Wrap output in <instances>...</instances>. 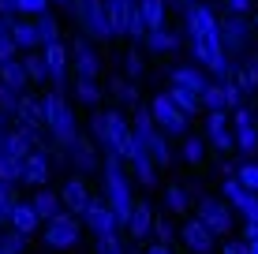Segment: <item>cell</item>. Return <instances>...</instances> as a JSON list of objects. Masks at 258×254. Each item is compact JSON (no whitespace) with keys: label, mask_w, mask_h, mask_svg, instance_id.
<instances>
[{"label":"cell","mask_w":258,"mask_h":254,"mask_svg":"<svg viewBox=\"0 0 258 254\" xmlns=\"http://www.w3.org/2000/svg\"><path fill=\"white\" fill-rule=\"evenodd\" d=\"M90 131H94V142L101 150L120 153L123 161L135 150V124L123 120V112H94L90 116Z\"/></svg>","instance_id":"cell-1"},{"label":"cell","mask_w":258,"mask_h":254,"mask_svg":"<svg viewBox=\"0 0 258 254\" xmlns=\"http://www.w3.org/2000/svg\"><path fill=\"white\" fill-rule=\"evenodd\" d=\"M123 157L105 150V198H109V206L116 209V217L123 221V228H127L131 221V209H135V195H131V183L123 176Z\"/></svg>","instance_id":"cell-2"},{"label":"cell","mask_w":258,"mask_h":254,"mask_svg":"<svg viewBox=\"0 0 258 254\" xmlns=\"http://www.w3.org/2000/svg\"><path fill=\"white\" fill-rule=\"evenodd\" d=\"M45 131L52 135V142L56 146H68L79 138V124H75V112H71V105L64 98V90H49L45 98Z\"/></svg>","instance_id":"cell-3"},{"label":"cell","mask_w":258,"mask_h":254,"mask_svg":"<svg viewBox=\"0 0 258 254\" xmlns=\"http://www.w3.org/2000/svg\"><path fill=\"white\" fill-rule=\"evenodd\" d=\"M105 12H109V19H112V30H116V38H146V19H142V12H139V0H105Z\"/></svg>","instance_id":"cell-4"},{"label":"cell","mask_w":258,"mask_h":254,"mask_svg":"<svg viewBox=\"0 0 258 254\" xmlns=\"http://www.w3.org/2000/svg\"><path fill=\"white\" fill-rule=\"evenodd\" d=\"M75 15H79L83 30L90 34L94 41H109V38H116V30H112V19H109V12H105V0H79Z\"/></svg>","instance_id":"cell-5"},{"label":"cell","mask_w":258,"mask_h":254,"mask_svg":"<svg viewBox=\"0 0 258 254\" xmlns=\"http://www.w3.org/2000/svg\"><path fill=\"white\" fill-rule=\"evenodd\" d=\"M150 112H154V120L168 131V135H187V112L168 98V90L157 94V98L150 101Z\"/></svg>","instance_id":"cell-6"},{"label":"cell","mask_w":258,"mask_h":254,"mask_svg":"<svg viewBox=\"0 0 258 254\" xmlns=\"http://www.w3.org/2000/svg\"><path fill=\"white\" fill-rule=\"evenodd\" d=\"M45 243L56 250H68L79 243V213H56L52 221H45Z\"/></svg>","instance_id":"cell-7"},{"label":"cell","mask_w":258,"mask_h":254,"mask_svg":"<svg viewBox=\"0 0 258 254\" xmlns=\"http://www.w3.org/2000/svg\"><path fill=\"white\" fill-rule=\"evenodd\" d=\"M83 221L90 224L97 235H112V232H120V228H123V221L116 217V209L109 206V198H94L90 209L83 213Z\"/></svg>","instance_id":"cell-8"},{"label":"cell","mask_w":258,"mask_h":254,"mask_svg":"<svg viewBox=\"0 0 258 254\" xmlns=\"http://www.w3.org/2000/svg\"><path fill=\"white\" fill-rule=\"evenodd\" d=\"M41 52H45V67H49V82H52V90H64L68 86V60H71V52L64 41H49V45H41Z\"/></svg>","instance_id":"cell-9"},{"label":"cell","mask_w":258,"mask_h":254,"mask_svg":"<svg viewBox=\"0 0 258 254\" xmlns=\"http://www.w3.org/2000/svg\"><path fill=\"white\" fill-rule=\"evenodd\" d=\"M183 26H187V38H202V34H221V19L210 12L206 4H187V8H183Z\"/></svg>","instance_id":"cell-10"},{"label":"cell","mask_w":258,"mask_h":254,"mask_svg":"<svg viewBox=\"0 0 258 254\" xmlns=\"http://www.w3.org/2000/svg\"><path fill=\"white\" fill-rule=\"evenodd\" d=\"M127 164H131V168H135V180L142 183V187H154V180H157V168H161V164L154 161V153H150V146L142 142L139 135H135V150H131Z\"/></svg>","instance_id":"cell-11"},{"label":"cell","mask_w":258,"mask_h":254,"mask_svg":"<svg viewBox=\"0 0 258 254\" xmlns=\"http://www.w3.org/2000/svg\"><path fill=\"white\" fill-rule=\"evenodd\" d=\"M199 221L206 224L213 235H225L228 228H232V213H228V206L217 202V198H202L199 202Z\"/></svg>","instance_id":"cell-12"},{"label":"cell","mask_w":258,"mask_h":254,"mask_svg":"<svg viewBox=\"0 0 258 254\" xmlns=\"http://www.w3.org/2000/svg\"><path fill=\"white\" fill-rule=\"evenodd\" d=\"M206 142L213 150H221V153H228L236 146V127H228L225 112H210L206 116Z\"/></svg>","instance_id":"cell-13"},{"label":"cell","mask_w":258,"mask_h":254,"mask_svg":"<svg viewBox=\"0 0 258 254\" xmlns=\"http://www.w3.org/2000/svg\"><path fill=\"white\" fill-rule=\"evenodd\" d=\"M232 127H236V146L243 153H254L258 150V127L251 120V112L239 105V109H232Z\"/></svg>","instance_id":"cell-14"},{"label":"cell","mask_w":258,"mask_h":254,"mask_svg":"<svg viewBox=\"0 0 258 254\" xmlns=\"http://www.w3.org/2000/svg\"><path fill=\"white\" fill-rule=\"evenodd\" d=\"M60 198H64V206L71 209V213H79L83 217L86 209H90V202H94V195H90V187H86L79 176H71L64 187H60Z\"/></svg>","instance_id":"cell-15"},{"label":"cell","mask_w":258,"mask_h":254,"mask_svg":"<svg viewBox=\"0 0 258 254\" xmlns=\"http://www.w3.org/2000/svg\"><path fill=\"white\" fill-rule=\"evenodd\" d=\"M221 38H225L228 52H243L247 49V19L236 12H228V19H221Z\"/></svg>","instance_id":"cell-16"},{"label":"cell","mask_w":258,"mask_h":254,"mask_svg":"<svg viewBox=\"0 0 258 254\" xmlns=\"http://www.w3.org/2000/svg\"><path fill=\"white\" fill-rule=\"evenodd\" d=\"M15 124L34 127V131H45V101H41V98H30V94H23L19 109H15Z\"/></svg>","instance_id":"cell-17"},{"label":"cell","mask_w":258,"mask_h":254,"mask_svg":"<svg viewBox=\"0 0 258 254\" xmlns=\"http://www.w3.org/2000/svg\"><path fill=\"white\" fill-rule=\"evenodd\" d=\"M23 168H26V180L23 183H34V187H45L49 183V172H52V161L45 150H30L23 157Z\"/></svg>","instance_id":"cell-18"},{"label":"cell","mask_w":258,"mask_h":254,"mask_svg":"<svg viewBox=\"0 0 258 254\" xmlns=\"http://www.w3.org/2000/svg\"><path fill=\"white\" fill-rule=\"evenodd\" d=\"M71 49H75L71 52V56H75V75H90V78L101 75V60H97V52H94V45L86 38H79Z\"/></svg>","instance_id":"cell-19"},{"label":"cell","mask_w":258,"mask_h":254,"mask_svg":"<svg viewBox=\"0 0 258 254\" xmlns=\"http://www.w3.org/2000/svg\"><path fill=\"white\" fill-rule=\"evenodd\" d=\"M180 235H183V243H187L191 250H199V254H206V250H213V232L206 228V224L195 217V221H187L180 228Z\"/></svg>","instance_id":"cell-20"},{"label":"cell","mask_w":258,"mask_h":254,"mask_svg":"<svg viewBox=\"0 0 258 254\" xmlns=\"http://www.w3.org/2000/svg\"><path fill=\"white\" fill-rule=\"evenodd\" d=\"M154 224H157L154 209H150L146 202H135V209H131V221H127V232L135 235V239H146V235L154 232Z\"/></svg>","instance_id":"cell-21"},{"label":"cell","mask_w":258,"mask_h":254,"mask_svg":"<svg viewBox=\"0 0 258 254\" xmlns=\"http://www.w3.org/2000/svg\"><path fill=\"white\" fill-rule=\"evenodd\" d=\"M30 202H34V209L41 213V221H52L56 213H64V198H60L56 191H49V187H38Z\"/></svg>","instance_id":"cell-22"},{"label":"cell","mask_w":258,"mask_h":254,"mask_svg":"<svg viewBox=\"0 0 258 254\" xmlns=\"http://www.w3.org/2000/svg\"><path fill=\"white\" fill-rule=\"evenodd\" d=\"M142 45H146L150 52H157V56H168V52L180 49V38H176L172 30H146V38H142Z\"/></svg>","instance_id":"cell-23"},{"label":"cell","mask_w":258,"mask_h":254,"mask_svg":"<svg viewBox=\"0 0 258 254\" xmlns=\"http://www.w3.org/2000/svg\"><path fill=\"white\" fill-rule=\"evenodd\" d=\"M38 224H41V213L34 209V202H15V209H12V228H19L23 235H30V232H38Z\"/></svg>","instance_id":"cell-24"},{"label":"cell","mask_w":258,"mask_h":254,"mask_svg":"<svg viewBox=\"0 0 258 254\" xmlns=\"http://www.w3.org/2000/svg\"><path fill=\"white\" fill-rule=\"evenodd\" d=\"M0 82H8L12 90H26V82H30V75H26V64H23V56H15V60H4L0 64Z\"/></svg>","instance_id":"cell-25"},{"label":"cell","mask_w":258,"mask_h":254,"mask_svg":"<svg viewBox=\"0 0 258 254\" xmlns=\"http://www.w3.org/2000/svg\"><path fill=\"white\" fill-rule=\"evenodd\" d=\"M12 38L19 41L23 52L41 49V38H38V26H34V19H15V23H12Z\"/></svg>","instance_id":"cell-26"},{"label":"cell","mask_w":258,"mask_h":254,"mask_svg":"<svg viewBox=\"0 0 258 254\" xmlns=\"http://www.w3.org/2000/svg\"><path fill=\"white\" fill-rule=\"evenodd\" d=\"M75 98L86 105V109H97L101 105V82L90 75H75Z\"/></svg>","instance_id":"cell-27"},{"label":"cell","mask_w":258,"mask_h":254,"mask_svg":"<svg viewBox=\"0 0 258 254\" xmlns=\"http://www.w3.org/2000/svg\"><path fill=\"white\" fill-rule=\"evenodd\" d=\"M168 78H172L176 86H187V90H195V94H199V98H202V90H206V86H210V78L202 75L199 67H176V71L168 75Z\"/></svg>","instance_id":"cell-28"},{"label":"cell","mask_w":258,"mask_h":254,"mask_svg":"<svg viewBox=\"0 0 258 254\" xmlns=\"http://www.w3.org/2000/svg\"><path fill=\"white\" fill-rule=\"evenodd\" d=\"M68 157H71V161H75V164H79V168H83V172H94V168H97V157H94V146L86 142L83 135H79L75 142L68 146Z\"/></svg>","instance_id":"cell-29"},{"label":"cell","mask_w":258,"mask_h":254,"mask_svg":"<svg viewBox=\"0 0 258 254\" xmlns=\"http://www.w3.org/2000/svg\"><path fill=\"white\" fill-rule=\"evenodd\" d=\"M168 98H172L176 105H180L183 112H187V116H195V112L202 109V98L195 90H187V86H176V82H168Z\"/></svg>","instance_id":"cell-30"},{"label":"cell","mask_w":258,"mask_h":254,"mask_svg":"<svg viewBox=\"0 0 258 254\" xmlns=\"http://www.w3.org/2000/svg\"><path fill=\"white\" fill-rule=\"evenodd\" d=\"M202 109H206V112H228L225 82H210L206 90H202Z\"/></svg>","instance_id":"cell-31"},{"label":"cell","mask_w":258,"mask_h":254,"mask_svg":"<svg viewBox=\"0 0 258 254\" xmlns=\"http://www.w3.org/2000/svg\"><path fill=\"white\" fill-rule=\"evenodd\" d=\"M251 195H254V191L243 187V180H239V176H228V180H225V198H228V206L243 209L247 202H251Z\"/></svg>","instance_id":"cell-32"},{"label":"cell","mask_w":258,"mask_h":254,"mask_svg":"<svg viewBox=\"0 0 258 254\" xmlns=\"http://www.w3.org/2000/svg\"><path fill=\"white\" fill-rule=\"evenodd\" d=\"M23 64H26V75H30V82H45V78H49V67H45V52H41V49H30V52H23Z\"/></svg>","instance_id":"cell-33"},{"label":"cell","mask_w":258,"mask_h":254,"mask_svg":"<svg viewBox=\"0 0 258 254\" xmlns=\"http://www.w3.org/2000/svg\"><path fill=\"white\" fill-rule=\"evenodd\" d=\"M0 180H4V183H23V180H26V168H23V157H12V153H0Z\"/></svg>","instance_id":"cell-34"},{"label":"cell","mask_w":258,"mask_h":254,"mask_svg":"<svg viewBox=\"0 0 258 254\" xmlns=\"http://www.w3.org/2000/svg\"><path fill=\"white\" fill-rule=\"evenodd\" d=\"M139 12H142L150 30H161L165 26V0H139Z\"/></svg>","instance_id":"cell-35"},{"label":"cell","mask_w":258,"mask_h":254,"mask_svg":"<svg viewBox=\"0 0 258 254\" xmlns=\"http://www.w3.org/2000/svg\"><path fill=\"white\" fill-rule=\"evenodd\" d=\"M15 202H19V198H15V183H4V180H0V228H4V224H12Z\"/></svg>","instance_id":"cell-36"},{"label":"cell","mask_w":258,"mask_h":254,"mask_svg":"<svg viewBox=\"0 0 258 254\" xmlns=\"http://www.w3.org/2000/svg\"><path fill=\"white\" fill-rule=\"evenodd\" d=\"M34 26H38V38H41V45H49V41H56L60 38V26H56V19L45 12V15H38L34 19Z\"/></svg>","instance_id":"cell-37"},{"label":"cell","mask_w":258,"mask_h":254,"mask_svg":"<svg viewBox=\"0 0 258 254\" xmlns=\"http://www.w3.org/2000/svg\"><path fill=\"white\" fill-rule=\"evenodd\" d=\"M202 157H206V138H199V135H187V138H183V161L199 164Z\"/></svg>","instance_id":"cell-38"},{"label":"cell","mask_w":258,"mask_h":254,"mask_svg":"<svg viewBox=\"0 0 258 254\" xmlns=\"http://www.w3.org/2000/svg\"><path fill=\"white\" fill-rule=\"evenodd\" d=\"M236 78H239V86L243 90H258V60H247L239 71H232Z\"/></svg>","instance_id":"cell-39"},{"label":"cell","mask_w":258,"mask_h":254,"mask_svg":"<svg viewBox=\"0 0 258 254\" xmlns=\"http://www.w3.org/2000/svg\"><path fill=\"white\" fill-rule=\"evenodd\" d=\"M0 247H4L8 254H23V247H26V235H23L19 228H8L4 235H0Z\"/></svg>","instance_id":"cell-40"},{"label":"cell","mask_w":258,"mask_h":254,"mask_svg":"<svg viewBox=\"0 0 258 254\" xmlns=\"http://www.w3.org/2000/svg\"><path fill=\"white\" fill-rule=\"evenodd\" d=\"M19 101H23V94H19V90H12L8 82H0V109H4V112H12V116H15Z\"/></svg>","instance_id":"cell-41"},{"label":"cell","mask_w":258,"mask_h":254,"mask_svg":"<svg viewBox=\"0 0 258 254\" xmlns=\"http://www.w3.org/2000/svg\"><path fill=\"white\" fill-rule=\"evenodd\" d=\"M221 82H225V94H228V109H239V105H243V86H239V78L228 75V78H221Z\"/></svg>","instance_id":"cell-42"},{"label":"cell","mask_w":258,"mask_h":254,"mask_svg":"<svg viewBox=\"0 0 258 254\" xmlns=\"http://www.w3.org/2000/svg\"><path fill=\"white\" fill-rule=\"evenodd\" d=\"M49 12V0H19V15L23 19H38Z\"/></svg>","instance_id":"cell-43"},{"label":"cell","mask_w":258,"mask_h":254,"mask_svg":"<svg viewBox=\"0 0 258 254\" xmlns=\"http://www.w3.org/2000/svg\"><path fill=\"white\" fill-rule=\"evenodd\" d=\"M236 176L243 180V187H251V191H258V161H243L236 168Z\"/></svg>","instance_id":"cell-44"},{"label":"cell","mask_w":258,"mask_h":254,"mask_svg":"<svg viewBox=\"0 0 258 254\" xmlns=\"http://www.w3.org/2000/svg\"><path fill=\"white\" fill-rule=\"evenodd\" d=\"M97 254H123L120 232H112V235H97Z\"/></svg>","instance_id":"cell-45"},{"label":"cell","mask_w":258,"mask_h":254,"mask_svg":"<svg viewBox=\"0 0 258 254\" xmlns=\"http://www.w3.org/2000/svg\"><path fill=\"white\" fill-rule=\"evenodd\" d=\"M165 198H168V209H176V213H183V209H187V191L176 187V183L165 191Z\"/></svg>","instance_id":"cell-46"},{"label":"cell","mask_w":258,"mask_h":254,"mask_svg":"<svg viewBox=\"0 0 258 254\" xmlns=\"http://www.w3.org/2000/svg\"><path fill=\"white\" fill-rule=\"evenodd\" d=\"M19 41H15L12 38V34H4V38H0V64H4V60H15V56H19Z\"/></svg>","instance_id":"cell-47"},{"label":"cell","mask_w":258,"mask_h":254,"mask_svg":"<svg viewBox=\"0 0 258 254\" xmlns=\"http://www.w3.org/2000/svg\"><path fill=\"white\" fill-rule=\"evenodd\" d=\"M112 90H116V98H120V101H127V105L139 98V90L127 82V78H116V82H112Z\"/></svg>","instance_id":"cell-48"},{"label":"cell","mask_w":258,"mask_h":254,"mask_svg":"<svg viewBox=\"0 0 258 254\" xmlns=\"http://www.w3.org/2000/svg\"><path fill=\"white\" fill-rule=\"evenodd\" d=\"M243 239L251 243V254H258V224H254V221H247V228H243Z\"/></svg>","instance_id":"cell-49"},{"label":"cell","mask_w":258,"mask_h":254,"mask_svg":"<svg viewBox=\"0 0 258 254\" xmlns=\"http://www.w3.org/2000/svg\"><path fill=\"white\" fill-rule=\"evenodd\" d=\"M154 232H157V239H161V243H172V224H168L165 217H161V221L154 224Z\"/></svg>","instance_id":"cell-50"},{"label":"cell","mask_w":258,"mask_h":254,"mask_svg":"<svg viewBox=\"0 0 258 254\" xmlns=\"http://www.w3.org/2000/svg\"><path fill=\"white\" fill-rule=\"evenodd\" d=\"M142 75V60H139V52H127V78H139Z\"/></svg>","instance_id":"cell-51"},{"label":"cell","mask_w":258,"mask_h":254,"mask_svg":"<svg viewBox=\"0 0 258 254\" xmlns=\"http://www.w3.org/2000/svg\"><path fill=\"white\" fill-rule=\"evenodd\" d=\"M0 12H4L8 19H23L19 15V0H0Z\"/></svg>","instance_id":"cell-52"},{"label":"cell","mask_w":258,"mask_h":254,"mask_svg":"<svg viewBox=\"0 0 258 254\" xmlns=\"http://www.w3.org/2000/svg\"><path fill=\"white\" fill-rule=\"evenodd\" d=\"M225 8L236 12V15H247V12H251V0H225Z\"/></svg>","instance_id":"cell-53"},{"label":"cell","mask_w":258,"mask_h":254,"mask_svg":"<svg viewBox=\"0 0 258 254\" xmlns=\"http://www.w3.org/2000/svg\"><path fill=\"white\" fill-rule=\"evenodd\" d=\"M225 254H251V243L239 239V243H225Z\"/></svg>","instance_id":"cell-54"},{"label":"cell","mask_w":258,"mask_h":254,"mask_svg":"<svg viewBox=\"0 0 258 254\" xmlns=\"http://www.w3.org/2000/svg\"><path fill=\"white\" fill-rule=\"evenodd\" d=\"M146 254H172V250H168V243H161V239H157L154 247H146Z\"/></svg>","instance_id":"cell-55"},{"label":"cell","mask_w":258,"mask_h":254,"mask_svg":"<svg viewBox=\"0 0 258 254\" xmlns=\"http://www.w3.org/2000/svg\"><path fill=\"white\" fill-rule=\"evenodd\" d=\"M12 23H15V19H8V15L0 12V38H4V34H12Z\"/></svg>","instance_id":"cell-56"},{"label":"cell","mask_w":258,"mask_h":254,"mask_svg":"<svg viewBox=\"0 0 258 254\" xmlns=\"http://www.w3.org/2000/svg\"><path fill=\"white\" fill-rule=\"evenodd\" d=\"M4 135H8V131H4V127H0V153H4Z\"/></svg>","instance_id":"cell-57"},{"label":"cell","mask_w":258,"mask_h":254,"mask_svg":"<svg viewBox=\"0 0 258 254\" xmlns=\"http://www.w3.org/2000/svg\"><path fill=\"white\" fill-rule=\"evenodd\" d=\"M176 4H183V8H187V4H199V0H176Z\"/></svg>","instance_id":"cell-58"},{"label":"cell","mask_w":258,"mask_h":254,"mask_svg":"<svg viewBox=\"0 0 258 254\" xmlns=\"http://www.w3.org/2000/svg\"><path fill=\"white\" fill-rule=\"evenodd\" d=\"M0 254H8V250H4V247H0Z\"/></svg>","instance_id":"cell-59"},{"label":"cell","mask_w":258,"mask_h":254,"mask_svg":"<svg viewBox=\"0 0 258 254\" xmlns=\"http://www.w3.org/2000/svg\"><path fill=\"white\" fill-rule=\"evenodd\" d=\"M254 23H258V15H254Z\"/></svg>","instance_id":"cell-60"}]
</instances>
